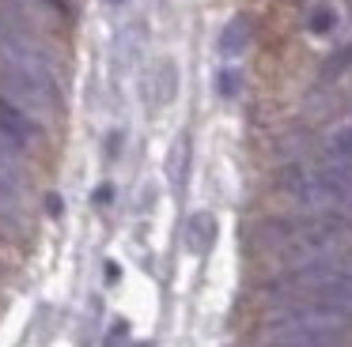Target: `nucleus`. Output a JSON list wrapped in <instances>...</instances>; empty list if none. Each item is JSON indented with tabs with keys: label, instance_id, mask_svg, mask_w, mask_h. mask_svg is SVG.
<instances>
[{
	"label": "nucleus",
	"instance_id": "nucleus-11",
	"mask_svg": "<svg viewBox=\"0 0 352 347\" xmlns=\"http://www.w3.org/2000/svg\"><path fill=\"white\" fill-rule=\"evenodd\" d=\"M114 4H122V0H114Z\"/></svg>",
	"mask_w": 352,
	"mask_h": 347
},
{
	"label": "nucleus",
	"instance_id": "nucleus-6",
	"mask_svg": "<svg viewBox=\"0 0 352 347\" xmlns=\"http://www.w3.org/2000/svg\"><path fill=\"white\" fill-rule=\"evenodd\" d=\"M329 158H333V163L352 166V125L337 128V132L329 136Z\"/></svg>",
	"mask_w": 352,
	"mask_h": 347
},
{
	"label": "nucleus",
	"instance_id": "nucleus-4",
	"mask_svg": "<svg viewBox=\"0 0 352 347\" xmlns=\"http://www.w3.org/2000/svg\"><path fill=\"white\" fill-rule=\"evenodd\" d=\"M186 166H190V140L178 136V140L170 143V155H167V178H170V185H175V189H182Z\"/></svg>",
	"mask_w": 352,
	"mask_h": 347
},
{
	"label": "nucleus",
	"instance_id": "nucleus-3",
	"mask_svg": "<svg viewBox=\"0 0 352 347\" xmlns=\"http://www.w3.org/2000/svg\"><path fill=\"white\" fill-rule=\"evenodd\" d=\"M246 42H250V23H246L243 15H235V19H228V27L220 30L216 49H220V57H239V53L246 49Z\"/></svg>",
	"mask_w": 352,
	"mask_h": 347
},
{
	"label": "nucleus",
	"instance_id": "nucleus-2",
	"mask_svg": "<svg viewBox=\"0 0 352 347\" xmlns=\"http://www.w3.org/2000/svg\"><path fill=\"white\" fill-rule=\"evenodd\" d=\"M31 136H34L31 117H27L16 102L0 98V140H8V143H16V147H19V143H27Z\"/></svg>",
	"mask_w": 352,
	"mask_h": 347
},
{
	"label": "nucleus",
	"instance_id": "nucleus-10",
	"mask_svg": "<svg viewBox=\"0 0 352 347\" xmlns=\"http://www.w3.org/2000/svg\"><path fill=\"white\" fill-rule=\"evenodd\" d=\"M50 8H57V12H69V4H65V0H46Z\"/></svg>",
	"mask_w": 352,
	"mask_h": 347
},
{
	"label": "nucleus",
	"instance_id": "nucleus-8",
	"mask_svg": "<svg viewBox=\"0 0 352 347\" xmlns=\"http://www.w3.org/2000/svg\"><path fill=\"white\" fill-rule=\"evenodd\" d=\"M239 87H243V75H239L235 68H223V72H216V95H220V98H235Z\"/></svg>",
	"mask_w": 352,
	"mask_h": 347
},
{
	"label": "nucleus",
	"instance_id": "nucleus-5",
	"mask_svg": "<svg viewBox=\"0 0 352 347\" xmlns=\"http://www.w3.org/2000/svg\"><path fill=\"white\" fill-rule=\"evenodd\" d=\"M307 27H311V34H333V27H337V12H333V4H314L311 8V15H307Z\"/></svg>",
	"mask_w": 352,
	"mask_h": 347
},
{
	"label": "nucleus",
	"instance_id": "nucleus-9",
	"mask_svg": "<svg viewBox=\"0 0 352 347\" xmlns=\"http://www.w3.org/2000/svg\"><path fill=\"white\" fill-rule=\"evenodd\" d=\"M61 211H65V204L57 196H50V215H61Z\"/></svg>",
	"mask_w": 352,
	"mask_h": 347
},
{
	"label": "nucleus",
	"instance_id": "nucleus-7",
	"mask_svg": "<svg viewBox=\"0 0 352 347\" xmlns=\"http://www.w3.org/2000/svg\"><path fill=\"white\" fill-rule=\"evenodd\" d=\"M155 80H160V102H175V91H178V72H175V60H163L160 72H155Z\"/></svg>",
	"mask_w": 352,
	"mask_h": 347
},
{
	"label": "nucleus",
	"instance_id": "nucleus-1",
	"mask_svg": "<svg viewBox=\"0 0 352 347\" xmlns=\"http://www.w3.org/2000/svg\"><path fill=\"white\" fill-rule=\"evenodd\" d=\"M216 234H220V226H216V215H212V211H193V215L186 219L182 241H186V249H190L193 256H205V253H212Z\"/></svg>",
	"mask_w": 352,
	"mask_h": 347
}]
</instances>
